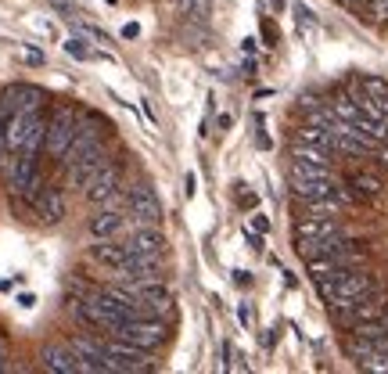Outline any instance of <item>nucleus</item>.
<instances>
[{
	"mask_svg": "<svg viewBox=\"0 0 388 374\" xmlns=\"http://www.w3.org/2000/svg\"><path fill=\"white\" fill-rule=\"evenodd\" d=\"M22 61H26V65H43V54L36 47H22Z\"/></svg>",
	"mask_w": 388,
	"mask_h": 374,
	"instance_id": "6",
	"label": "nucleus"
},
{
	"mask_svg": "<svg viewBox=\"0 0 388 374\" xmlns=\"http://www.w3.org/2000/svg\"><path fill=\"white\" fill-rule=\"evenodd\" d=\"M40 360H43V367L54 371V374H76V371H83V360L76 357L72 345H47V349L40 352Z\"/></svg>",
	"mask_w": 388,
	"mask_h": 374,
	"instance_id": "2",
	"label": "nucleus"
},
{
	"mask_svg": "<svg viewBox=\"0 0 388 374\" xmlns=\"http://www.w3.org/2000/svg\"><path fill=\"white\" fill-rule=\"evenodd\" d=\"M237 320H241V327H248V324H252V306H248V302L237 306Z\"/></svg>",
	"mask_w": 388,
	"mask_h": 374,
	"instance_id": "7",
	"label": "nucleus"
},
{
	"mask_svg": "<svg viewBox=\"0 0 388 374\" xmlns=\"http://www.w3.org/2000/svg\"><path fill=\"white\" fill-rule=\"evenodd\" d=\"M187 195H191V198L198 195V177H194V173H187Z\"/></svg>",
	"mask_w": 388,
	"mask_h": 374,
	"instance_id": "11",
	"label": "nucleus"
},
{
	"mask_svg": "<svg viewBox=\"0 0 388 374\" xmlns=\"http://www.w3.org/2000/svg\"><path fill=\"white\" fill-rule=\"evenodd\" d=\"M137 36H140V26L137 22H126L122 26V40H137Z\"/></svg>",
	"mask_w": 388,
	"mask_h": 374,
	"instance_id": "9",
	"label": "nucleus"
},
{
	"mask_svg": "<svg viewBox=\"0 0 388 374\" xmlns=\"http://www.w3.org/2000/svg\"><path fill=\"white\" fill-rule=\"evenodd\" d=\"M8 360H11V349H8V339L0 335V371H8Z\"/></svg>",
	"mask_w": 388,
	"mask_h": 374,
	"instance_id": "8",
	"label": "nucleus"
},
{
	"mask_svg": "<svg viewBox=\"0 0 388 374\" xmlns=\"http://www.w3.org/2000/svg\"><path fill=\"white\" fill-rule=\"evenodd\" d=\"M248 231H259V234H266V231H270V220H266L263 213H255V216L248 220Z\"/></svg>",
	"mask_w": 388,
	"mask_h": 374,
	"instance_id": "5",
	"label": "nucleus"
},
{
	"mask_svg": "<svg viewBox=\"0 0 388 374\" xmlns=\"http://www.w3.org/2000/svg\"><path fill=\"white\" fill-rule=\"evenodd\" d=\"M15 302H18L22 309H33V306H36V295H33V292H22V295H18Z\"/></svg>",
	"mask_w": 388,
	"mask_h": 374,
	"instance_id": "10",
	"label": "nucleus"
},
{
	"mask_svg": "<svg viewBox=\"0 0 388 374\" xmlns=\"http://www.w3.org/2000/svg\"><path fill=\"white\" fill-rule=\"evenodd\" d=\"M65 54H69V58H76V61H94V58H101L90 44H86V36L83 33H76V36H69V40H65Z\"/></svg>",
	"mask_w": 388,
	"mask_h": 374,
	"instance_id": "3",
	"label": "nucleus"
},
{
	"mask_svg": "<svg viewBox=\"0 0 388 374\" xmlns=\"http://www.w3.org/2000/svg\"><path fill=\"white\" fill-rule=\"evenodd\" d=\"M366 11L381 18V22H388V0H366Z\"/></svg>",
	"mask_w": 388,
	"mask_h": 374,
	"instance_id": "4",
	"label": "nucleus"
},
{
	"mask_svg": "<svg viewBox=\"0 0 388 374\" xmlns=\"http://www.w3.org/2000/svg\"><path fill=\"white\" fill-rule=\"evenodd\" d=\"M0 108L8 115L11 112H36V108H47V94L40 87H29V83H15L0 94Z\"/></svg>",
	"mask_w": 388,
	"mask_h": 374,
	"instance_id": "1",
	"label": "nucleus"
}]
</instances>
